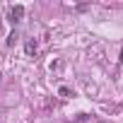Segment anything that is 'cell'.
<instances>
[{
	"label": "cell",
	"mask_w": 123,
	"mask_h": 123,
	"mask_svg": "<svg viewBox=\"0 0 123 123\" xmlns=\"http://www.w3.org/2000/svg\"><path fill=\"white\" fill-rule=\"evenodd\" d=\"M15 39H17V34H10V36H7V46H12V43H15Z\"/></svg>",
	"instance_id": "obj_4"
},
{
	"label": "cell",
	"mask_w": 123,
	"mask_h": 123,
	"mask_svg": "<svg viewBox=\"0 0 123 123\" xmlns=\"http://www.w3.org/2000/svg\"><path fill=\"white\" fill-rule=\"evenodd\" d=\"M58 94H60V97H70V89H68V87H60Z\"/></svg>",
	"instance_id": "obj_3"
},
{
	"label": "cell",
	"mask_w": 123,
	"mask_h": 123,
	"mask_svg": "<svg viewBox=\"0 0 123 123\" xmlns=\"http://www.w3.org/2000/svg\"><path fill=\"white\" fill-rule=\"evenodd\" d=\"M22 17H24V7H22V5H15V7L10 10V19H12V22H19Z\"/></svg>",
	"instance_id": "obj_1"
},
{
	"label": "cell",
	"mask_w": 123,
	"mask_h": 123,
	"mask_svg": "<svg viewBox=\"0 0 123 123\" xmlns=\"http://www.w3.org/2000/svg\"><path fill=\"white\" fill-rule=\"evenodd\" d=\"M24 51H27V55H36V51H39V41H36V39H29V41L24 43Z\"/></svg>",
	"instance_id": "obj_2"
}]
</instances>
